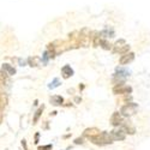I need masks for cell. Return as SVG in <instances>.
<instances>
[{
	"mask_svg": "<svg viewBox=\"0 0 150 150\" xmlns=\"http://www.w3.org/2000/svg\"><path fill=\"white\" fill-rule=\"evenodd\" d=\"M100 46H101L103 49H106V51H109V49H112V45L107 40H103V39H101V41H100Z\"/></svg>",
	"mask_w": 150,
	"mask_h": 150,
	"instance_id": "cell-17",
	"label": "cell"
},
{
	"mask_svg": "<svg viewBox=\"0 0 150 150\" xmlns=\"http://www.w3.org/2000/svg\"><path fill=\"white\" fill-rule=\"evenodd\" d=\"M134 60V53H132V52H127V53H125L124 55H121V58H120V64L121 65H127V64H130V62H132Z\"/></svg>",
	"mask_w": 150,
	"mask_h": 150,
	"instance_id": "cell-6",
	"label": "cell"
},
{
	"mask_svg": "<svg viewBox=\"0 0 150 150\" xmlns=\"http://www.w3.org/2000/svg\"><path fill=\"white\" fill-rule=\"evenodd\" d=\"M0 94H4V82L0 81Z\"/></svg>",
	"mask_w": 150,
	"mask_h": 150,
	"instance_id": "cell-21",
	"label": "cell"
},
{
	"mask_svg": "<svg viewBox=\"0 0 150 150\" xmlns=\"http://www.w3.org/2000/svg\"><path fill=\"white\" fill-rule=\"evenodd\" d=\"M59 85H60V81H59V78H54V79L51 82V84L48 85V88H49V89H55V88H58Z\"/></svg>",
	"mask_w": 150,
	"mask_h": 150,
	"instance_id": "cell-19",
	"label": "cell"
},
{
	"mask_svg": "<svg viewBox=\"0 0 150 150\" xmlns=\"http://www.w3.org/2000/svg\"><path fill=\"white\" fill-rule=\"evenodd\" d=\"M7 106V96L5 94L0 95V109H4Z\"/></svg>",
	"mask_w": 150,
	"mask_h": 150,
	"instance_id": "cell-16",
	"label": "cell"
},
{
	"mask_svg": "<svg viewBox=\"0 0 150 150\" xmlns=\"http://www.w3.org/2000/svg\"><path fill=\"white\" fill-rule=\"evenodd\" d=\"M120 126H121V129L126 132V133H129V134H134V132H136V129H134V126L130 122V121H124L122 120V122L120 124Z\"/></svg>",
	"mask_w": 150,
	"mask_h": 150,
	"instance_id": "cell-7",
	"label": "cell"
},
{
	"mask_svg": "<svg viewBox=\"0 0 150 150\" xmlns=\"http://www.w3.org/2000/svg\"><path fill=\"white\" fill-rule=\"evenodd\" d=\"M113 93L117 94V95H129L132 93V88L129 85H125L122 83L118 84L117 86H114L113 88Z\"/></svg>",
	"mask_w": 150,
	"mask_h": 150,
	"instance_id": "cell-4",
	"label": "cell"
},
{
	"mask_svg": "<svg viewBox=\"0 0 150 150\" xmlns=\"http://www.w3.org/2000/svg\"><path fill=\"white\" fill-rule=\"evenodd\" d=\"M39 137H40V133H36V134H35V142H34L35 144L39 143Z\"/></svg>",
	"mask_w": 150,
	"mask_h": 150,
	"instance_id": "cell-22",
	"label": "cell"
},
{
	"mask_svg": "<svg viewBox=\"0 0 150 150\" xmlns=\"http://www.w3.org/2000/svg\"><path fill=\"white\" fill-rule=\"evenodd\" d=\"M100 132H101V131H100L97 127H89V129L84 130L83 136H84V137H86V138H93V137H95V136L100 134Z\"/></svg>",
	"mask_w": 150,
	"mask_h": 150,
	"instance_id": "cell-8",
	"label": "cell"
},
{
	"mask_svg": "<svg viewBox=\"0 0 150 150\" xmlns=\"http://www.w3.org/2000/svg\"><path fill=\"white\" fill-rule=\"evenodd\" d=\"M91 141V143L96 144V145H107V144H112L113 143V138H112L110 133L108 132H100V134L89 138Z\"/></svg>",
	"mask_w": 150,
	"mask_h": 150,
	"instance_id": "cell-1",
	"label": "cell"
},
{
	"mask_svg": "<svg viewBox=\"0 0 150 150\" xmlns=\"http://www.w3.org/2000/svg\"><path fill=\"white\" fill-rule=\"evenodd\" d=\"M130 51V46L126 45L125 40H119L113 45V53L114 54H125Z\"/></svg>",
	"mask_w": 150,
	"mask_h": 150,
	"instance_id": "cell-3",
	"label": "cell"
},
{
	"mask_svg": "<svg viewBox=\"0 0 150 150\" xmlns=\"http://www.w3.org/2000/svg\"><path fill=\"white\" fill-rule=\"evenodd\" d=\"M3 121V113H1V109H0V122Z\"/></svg>",
	"mask_w": 150,
	"mask_h": 150,
	"instance_id": "cell-24",
	"label": "cell"
},
{
	"mask_svg": "<svg viewBox=\"0 0 150 150\" xmlns=\"http://www.w3.org/2000/svg\"><path fill=\"white\" fill-rule=\"evenodd\" d=\"M28 62H29V65L31 67H36L37 65H40V62H41V58L40 57H30L28 59Z\"/></svg>",
	"mask_w": 150,
	"mask_h": 150,
	"instance_id": "cell-14",
	"label": "cell"
},
{
	"mask_svg": "<svg viewBox=\"0 0 150 150\" xmlns=\"http://www.w3.org/2000/svg\"><path fill=\"white\" fill-rule=\"evenodd\" d=\"M110 136H112V138H113V141H124L125 137H126V132L121 127H117L110 132Z\"/></svg>",
	"mask_w": 150,
	"mask_h": 150,
	"instance_id": "cell-5",
	"label": "cell"
},
{
	"mask_svg": "<svg viewBox=\"0 0 150 150\" xmlns=\"http://www.w3.org/2000/svg\"><path fill=\"white\" fill-rule=\"evenodd\" d=\"M100 36L103 39H109V37H114V31L112 29H105L103 31L100 33Z\"/></svg>",
	"mask_w": 150,
	"mask_h": 150,
	"instance_id": "cell-15",
	"label": "cell"
},
{
	"mask_svg": "<svg viewBox=\"0 0 150 150\" xmlns=\"http://www.w3.org/2000/svg\"><path fill=\"white\" fill-rule=\"evenodd\" d=\"M130 76V71L127 69H122V67H118L117 72H115V77H119V79L121 78H126Z\"/></svg>",
	"mask_w": 150,
	"mask_h": 150,
	"instance_id": "cell-11",
	"label": "cell"
},
{
	"mask_svg": "<svg viewBox=\"0 0 150 150\" xmlns=\"http://www.w3.org/2000/svg\"><path fill=\"white\" fill-rule=\"evenodd\" d=\"M137 109H138V105L133 103V102H129V103H126L125 106L121 107L120 113L124 117H132L136 113V112H137Z\"/></svg>",
	"mask_w": 150,
	"mask_h": 150,
	"instance_id": "cell-2",
	"label": "cell"
},
{
	"mask_svg": "<svg viewBox=\"0 0 150 150\" xmlns=\"http://www.w3.org/2000/svg\"><path fill=\"white\" fill-rule=\"evenodd\" d=\"M19 64H21V66H24L25 62H24V60H19Z\"/></svg>",
	"mask_w": 150,
	"mask_h": 150,
	"instance_id": "cell-25",
	"label": "cell"
},
{
	"mask_svg": "<svg viewBox=\"0 0 150 150\" xmlns=\"http://www.w3.org/2000/svg\"><path fill=\"white\" fill-rule=\"evenodd\" d=\"M43 109H45V106L40 107L39 109L36 110V113H35V117H34V124H36V122H37V120H39V118H40V117H41V114H42Z\"/></svg>",
	"mask_w": 150,
	"mask_h": 150,
	"instance_id": "cell-18",
	"label": "cell"
},
{
	"mask_svg": "<svg viewBox=\"0 0 150 150\" xmlns=\"http://www.w3.org/2000/svg\"><path fill=\"white\" fill-rule=\"evenodd\" d=\"M49 101H51V103L53 106H61L62 102H64V98H62L60 95H54L49 98Z\"/></svg>",
	"mask_w": 150,
	"mask_h": 150,
	"instance_id": "cell-13",
	"label": "cell"
},
{
	"mask_svg": "<svg viewBox=\"0 0 150 150\" xmlns=\"http://www.w3.org/2000/svg\"><path fill=\"white\" fill-rule=\"evenodd\" d=\"M74 143L76 144H83V139L82 138H77L76 141H74Z\"/></svg>",
	"mask_w": 150,
	"mask_h": 150,
	"instance_id": "cell-23",
	"label": "cell"
},
{
	"mask_svg": "<svg viewBox=\"0 0 150 150\" xmlns=\"http://www.w3.org/2000/svg\"><path fill=\"white\" fill-rule=\"evenodd\" d=\"M61 74H62V77H64L65 79L70 78L71 76H73V70L70 65H65L64 67L61 69Z\"/></svg>",
	"mask_w": 150,
	"mask_h": 150,
	"instance_id": "cell-10",
	"label": "cell"
},
{
	"mask_svg": "<svg viewBox=\"0 0 150 150\" xmlns=\"http://www.w3.org/2000/svg\"><path fill=\"white\" fill-rule=\"evenodd\" d=\"M1 71H4L7 76H13V74L16 73V69L13 67V66H11V65H8V64H4L3 66H1Z\"/></svg>",
	"mask_w": 150,
	"mask_h": 150,
	"instance_id": "cell-12",
	"label": "cell"
},
{
	"mask_svg": "<svg viewBox=\"0 0 150 150\" xmlns=\"http://www.w3.org/2000/svg\"><path fill=\"white\" fill-rule=\"evenodd\" d=\"M110 122L113 126H120V124L122 122V117H121V113L119 112H114L113 115L110 118Z\"/></svg>",
	"mask_w": 150,
	"mask_h": 150,
	"instance_id": "cell-9",
	"label": "cell"
},
{
	"mask_svg": "<svg viewBox=\"0 0 150 150\" xmlns=\"http://www.w3.org/2000/svg\"><path fill=\"white\" fill-rule=\"evenodd\" d=\"M39 150H52V145H51V144H48V145L39 146Z\"/></svg>",
	"mask_w": 150,
	"mask_h": 150,
	"instance_id": "cell-20",
	"label": "cell"
}]
</instances>
